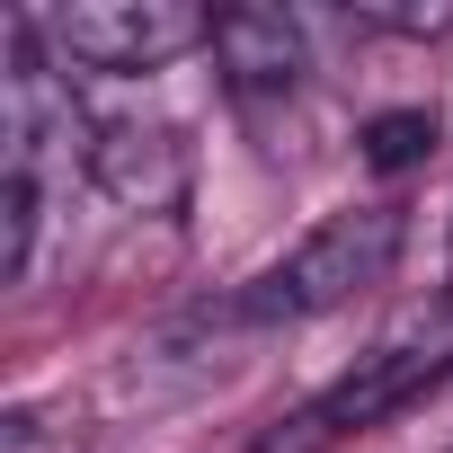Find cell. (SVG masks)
Returning <instances> with one entry per match:
<instances>
[{"label":"cell","instance_id":"1","mask_svg":"<svg viewBox=\"0 0 453 453\" xmlns=\"http://www.w3.org/2000/svg\"><path fill=\"white\" fill-rule=\"evenodd\" d=\"M400 258V204H347L329 222H311V232L267 258L232 303H222V320L241 329H285V320H320L338 303H356L365 285H382V267Z\"/></svg>","mask_w":453,"mask_h":453},{"label":"cell","instance_id":"2","mask_svg":"<svg viewBox=\"0 0 453 453\" xmlns=\"http://www.w3.org/2000/svg\"><path fill=\"white\" fill-rule=\"evenodd\" d=\"M27 27L54 63H89V72H160L213 45V19L187 0H72V10H45Z\"/></svg>","mask_w":453,"mask_h":453},{"label":"cell","instance_id":"3","mask_svg":"<svg viewBox=\"0 0 453 453\" xmlns=\"http://www.w3.org/2000/svg\"><path fill=\"white\" fill-rule=\"evenodd\" d=\"M453 365V338H418V347H373V356H356V373H338L320 400H303L294 418H276L250 453H329V444H347V435H365V426H382L391 409H409L435 373Z\"/></svg>","mask_w":453,"mask_h":453},{"label":"cell","instance_id":"4","mask_svg":"<svg viewBox=\"0 0 453 453\" xmlns=\"http://www.w3.org/2000/svg\"><path fill=\"white\" fill-rule=\"evenodd\" d=\"M0 178H36L45 187V169L54 160H81L89 169V125H81V107H72V89H63V72H54V54L36 45V27L19 19L10 27V81H0Z\"/></svg>","mask_w":453,"mask_h":453},{"label":"cell","instance_id":"5","mask_svg":"<svg viewBox=\"0 0 453 453\" xmlns=\"http://www.w3.org/2000/svg\"><path fill=\"white\" fill-rule=\"evenodd\" d=\"M89 178H98V196H116L125 213H178L187 187H196V160H187V142H178L169 125L125 116V125H98Z\"/></svg>","mask_w":453,"mask_h":453},{"label":"cell","instance_id":"6","mask_svg":"<svg viewBox=\"0 0 453 453\" xmlns=\"http://www.w3.org/2000/svg\"><path fill=\"white\" fill-rule=\"evenodd\" d=\"M213 63L232 98H294L311 45L294 10H213Z\"/></svg>","mask_w":453,"mask_h":453},{"label":"cell","instance_id":"7","mask_svg":"<svg viewBox=\"0 0 453 453\" xmlns=\"http://www.w3.org/2000/svg\"><path fill=\"white\" fill-rule=\"evenodd\" d=\"M426 151H435V116H426V107H391V116L365 125V160H373L382 178H391V169H418Z\"/></svg>","mask_w":453,"mask_h":453},{"label":"cell","instance_id":"8","mask_svg":"<svg viewBox=\"0 0 453 453\" xmlns=\"http://www.w3.org/2000/svg\"><path fill=\"white\" fill-rule=\"evenodd\" d=\"M356 27H373V36H444L453 0H356Z\"/></svg>","mask_w":453,"mask_h":453},{"label":"cell","instance_id":"9","mask_svg":"<svg viewBox=\"0 0 453 453\" xmlns=\"http://www.w3.org/2000/svg\"><path fill=\"white\" fill-rule=\"evenodd\" d=\"M444 267H453V222H444Z\"/></svg>","mask_w":453,"mask_h":453}]
</instances>
